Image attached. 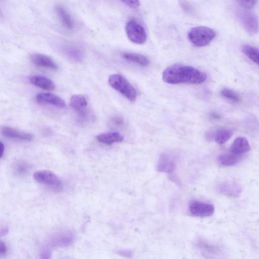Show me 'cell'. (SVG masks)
I'll list each match as a JSON object with an SVG mask.
<instances>
[{
    "label": "cell",
    "mask_w": 259,
    "mask_h": 259,
    "mask_svg": "<svg viewBox=\"0 0 259 259\" xmlns=\"http://www.w3.org/2000/svg\"><path fill=\"white\" fill-rule=\"evenodd\" d=\"M218 190L224 195L233 197H238L241 192L240 187L234 182H225L220 184Z\"/></svg>",
    "instance_id": "16"
},
{
    "label": "cell",
    "mask_w": 259,
    "mask_h": 259,
    "mask_svg": "<svg viewBox=\"0 0 259 259\" xmlns=\"http://www.w3.org/2000/svg\"><path fill=\"white\" fill-rule=\"evenodd\" d=\"M34 179L37 182L54 188H59L61 183L58 177L49 170H40L33 174Z\"/></svg>",
    "instance_id": "8"
},
{
    "label": "cell",
    "mask_w": 259,
    "mask_h": 259,
    "mask_svg": "<svg viewBox=\"0 0 259 259\" xmlns=\"http://www.w3.org/2000/svg\"><path fill=\"white\" fill-rule=\"evenodd\" d=\"M112 122L114 124H119L121 122V120L119 118L115 117L112 119Z\"/></svg>",
    "instance_id": "32"
},
{
    "label": "cell",
    "mask_w": 259,
    "mask_h": 259,
    "mask_svg": "<svg viewBox=\"0 0 259 259\" xmlns=\"http://www.w3.org/2000/svg\"><path fill=\"white\" fill-rule=\"evenodd\" d=\"M242 52L251 60L259 66V49L250 45L242 47Z\"/></svg>",
    "instance_id": "23"
},
{
    "label": "cell",
    "mask_w": 259,
    "mask_h": 259,
    "mask_svg": "<svg viewBox=\"0 0 259 259\" xmlns=\"http://www.w3.org/2000/svg\"><path fill=\"white\" fill-rule=\"evenodd\" d=\"M233 131L228 128H221L213 134L212 137L215 142L219 144H223L232 137Z\"/></svg>",
    "instance_id": "22"
},
{
    "label": "cell",
    "mask_w": 259,
    "mask_h": 259,
    "mask_svg": "<svg viewBox=\"0 0 259 259\" xmlns=\"http://www.w3.org/2000/svg\"><path fill=\"white\" fill-rule=\"evenodd\" d=\"M239 19L243 28L250 34H256L259 30V21L252 12L246 10L239 12Z\"/></svg>",
    "instance_id": "6"
},
{
    "label": "cell",
    "mask_w": 259,
    "mask_h": 259,
    "mask_svg": "<svg viewBox=\"0 0 259 259\" xmlns=\"http://www.w3.org/2000/svg\"><path fill=\"white\" fill-rule=\"evenodd\" d=\"M60 49L62 54L73 61L81 62L84 58L83 51L75 45L69 43L63 44L61 45Z\"/></svg>",
    "instance_id": "9"
},
{
    "label": "cell",
    "mask_w": 259,
    "mask_h": 259,
    "mask_svg": "<svg viewBox=\"0 0 259 259\" xmlns=\"http://www.w3.org/2000/svg\"><path fill=\"white\" fill-rule=\"evenodd\" d=\"M127 37L132 42L143 44L147 39V35L144 28L135 20L128 21L125 26Z\"/></svg>",
    "instance_id": "5"
},
{
    "label": "cell",
    "mask_w": 259,
    "mask_h": 259,
    "mask_svg": "<svg viewBox=\"0 0 259 259\" xmlns=\"http://www.w3.org/2000/svg\"><path fill=\"white\" fill-rule=\"evenodd\" d=\"M16 170L19 174H23L26 171V168L25 165L20 164L18 165V168Z\"/></svg>",
    "instance_id": "30"
},
{
    "label": "cell",
    "mask_w": 259,
    "mask_h": 259,
    "mask_svg": "<svg viewBox=\"0 0 259 259\" xmlns=\"http://www.w3.org/2000/svg\"><path fill=\"white\" fill-rule=\"evenodd\" d=\"M108 82L111 87L130 101H134L136 100V90L122 75L119 74H112L109 77Z\"/></svg>",
    "instance_id": "3"
},
{
    "label": "cell",
    "mask_w": 259,
    "mask_h": 259,
    "mask_svg": "<svg viewBox=\"0 0 259 259\" xmlns=\"http://www.w3.org/2000/svg\"><path fill=\"white\" fill-rule=\"evenodd\" d=\"M240 156L230 152L219 155L218 160L221 165L230 166L235 165L238 162Z\"/></svg>",
    "instance_id": "20"
},
{
    "label": "cell",
    "mask_w": 259,
    "mask_h": 259,
    "mask_svg": "<svg viewBox=\"0 0 259 259\" xmlns=\"http://www.w3.org/2000/svg\"><path fill=\"white\" fill-rule=\"evenodd\" d=\"M1 133L4 136L11 139L26 141H31L34 139L33 135L30 133L20 131L9 126L2 127Z\"/></svg>",
    "instance_id": "12"
},
{
    "label": "cell",
    "mask_w": 259,
    "mask_h": 259,
    "mask_svg": "<svg viewBox=\"0 0 259 259\" xmlns=\"http://www.w3.org/2000/svg\"><path fill=\"white\" fill-rule=\"evenodd\" d=\"M117 253L120 255L126 257H129L132 254V252L128 250H120L117 251Z\"/></svg>",
    "instance_id": "28"
},
{
    "label": "cell",
    "mask_w": 259,
    "mask_h": 259,
    "mask_svg": "<svg viewBox=\"0 0 259 259\" xmlns=\"http://www.w3.org/2000/svg\"><path fill=\"white\" fill-rule=\"evenodd\" d=\"M29 81L33 85L47 91H53L55 89L53 81L44 76H32L29 78Z\"/></svg>",
    "instance_id": "17"
},
{
    "label": "cell",
    "mask_w": 259,
    "mask_h": 259,
    "mask_svg": "<svg viewBox=\"0 0 259 259\" xmlns=\"http://www.w3.org/2000/svg\"><path fill=\"white\" fill-rule=\"evenodd\" d=\"M250 145L247 140L244 137L237 138L230 147V152L238 156L249 151Z\"/></svg>",
    "instance_id": "15"
},
{
    "label": "cell",
    "mask_w": 259,
    "mask_h": 259,
    "mask_svg": "<svg viewBox=\"0 0 259 259\" xmlns=\"http://www.w3.org/2000/svg\"><path fill=\"white\" fill-rule=\"evenodd\" d=\"M5 151V146L4 144L1 142L0 145V157L2 158L4 155Z\"/></svg>",
    "instance_id": "31"
},
{
    "label": "cell",
    "mask_w": 259,
    "mask_h": 259,
    "mask_svg": "<svg viewBox=\"0 0 259 259\" xmlns=\"http://www.w3.org/2000/svg\"><path fill=\"white\" fill-rule=\"evenodd\" d=\"M97 140L106 145H111L123 141V136L117 132H109L100 134L97 136Z\"/></svg>",
    "instance_id": "18"
},
{
    "label": "cell",
    "mask_w": 259,
    "mask_h": 259,
    "mask_svg": "<svg viewBox=\"0 0 259 259\" xmlns=\"http://www.w3.org/2000/svg\"><path fill=\"white\" fill-rule=\"evenodd\" d=\"M55 10L62 25L67 29L72 30L74 28V22L68 12L60 6H57Z\"/></svg>",
    "instance_id": "19"
},
{
    "label": "cell",
    "mask_w": 259,
    "mask_h": 259,
    "mask_svg": "<svg viewBox=\"0 0 259 259\" xmlns=\"http://www.w3.org/2000/svg\"><path fill=\"white\" fill-rule=\"evenodd\" d=\"M30 58L32 62L37 66L54 70L58 69L56 63L47 55L35 53L31 55Z\"/></svg>",
    "instance_id": "11"
},
{
    "label": "cell",
    "mask_w": 259,
    "mask_h": 259,
    "mask_svg": "<svg viewBox=\"0 0 259 259\" xmlns=\"http://www.w3.org/2000/svg\"><path fill=\"white\" fill-rule=\"evenodd\" d=\"M70 104L76 112L79 122H86L93 119V115L88 108L87 100L83 95H72L70 99Z\"/></svg>",
    "instance_id": "4"
},
{
    "label": "cell",
    "mask_w": 259,
    "mask_h": 259,
    "mask_svg": "<svg viewBox=\"0 0 259 259\" xmlns=\"http://www.w3.org/2000/svg\"><path fill=\"white\" fill-rule=\"evenodd\" d=\"M221 94L223 96L233 102H238L240 100L239 95L236 92L228 88L223 89L221 91Z\"/></svg>",
    "instance_id": "24"
},
{
    "label": "cell",
    "mask_w": 259,
    "mask_h": 259,
    "mask_svg": "<svg viewBox=\"0 0 259 259\" xmlns=\"http://www.w3.org/2000/svg\"><path fill=\"white\" fill-rule=\"evenodd\" d=\"M242 7L246 9H250L254 7L257 0H236Z\"/></svg>",
    "instance_id": "25"
},
{
    "label": "cell",
    "mask_w": 259,
    "mask_h": 259,
    "mask_svg": "<svg viewBox=\"0 0 259 259\" xmlns=\"http://www.w3.org/2000/svg\"><path fill=\"white\" fill-rule=\"evenodd\" d=\"M180 5L182 8L186 12H190L191 10V6L187 2L182 0L180 2Z\"/></svg>",
    "instance_id": "27"
},
{
    "label": "cell",
    "mask_w": 259,
    "mask_h": 259,
    "mask_svg": "<svg viewBox=\"0 0 259 259\" xmlns=\"http://www.w3.org/2000/svg\"><path fill=\"white\" fill-rule=\"evenodd\" d=\"M36 101L40 104H50L57 108L66 107L65 101L60 97L50 93H39L36 96Z\"/></svg>",
    "instance_id": "10"
},
{
    "label": "cell",
    "mask_w": 259,
    "mask_h": 259,
    "mask_svg": "<svg viewBox=\"0 0 259 259\" xmlns=\"http://www.w3.org/2000/svg\"><path fill=\"white\" fill-rule=\"evenodd\" d=\"M189 209L193 215L201 218L211 216L214 211L212 204L196 200L192 201L190 203Z\"/></svg>",
    "instance_id": "7"
},
{
    "label": "cell",
    "mask_w": 259,
    "mask_h": 259,
    "mask_svg": "<svg viewBox=\"0 0 259 259\" xmlns=\"http://www.w3.org/2000/svg\"><path fill=\"white\" fill-rule=\"evenodd\" d=\"M123 57L131 62L137 63L142 66H147L150 63L149 59L144 55L131 53H126L122 54Z\"/></svg>",
    "instance_id": "21"
},
{
    "label": "cell",
    "mask_w": 259,
    "mask_h": 259,
    "mask_svg": "<svg viewBox=\"0 0 259 259\" xmlns=\"http://www.w3.org/2000/svg\"><path fill=\"white\" fill-rule=\"evenodd\" d=\"M7 251V247L4 243L2 241H1L0 242V254L3 255L5 254V253Z\"/></svg>",
    "instance_id": "29"
},
{
    "label": "cell",
    "mask_w": 259,
    "mask_h": 259,
    "mask_svg": "<svg viewBox=\"0 0 259 259\" xmlns=\"http://www.w3.org/2000/svg\"><path fill=\"white\" fill-rule=\"evenodd\" d=\"M128 7L135 9L140 5L139 0H121Z\"/></svg>",
    "instance_id": "26"
},
{
    "label": "cell",
    "mask_w": 259,
    "mask_h": 259,
    "mask_svg": "<svg viewBox=\"0 0 259 259\" xmlns=\"http://www.w3.org/2000/svg\"><path fill=\"white\" fill-rule=\"evenodd\" d=\"M176 169V163L169 155L163 153L160 156L157 164V169L160 172L170 174Z\"/></svg>",
    "instance_id": "14"
},
{
    "label": "cell",
    "mask_w": 259,
    "mask_h": 259,
    "mask_svg": "<svg viewBox=\"0 0 259 259\" xmlns=\"http://www.w3.org/2000/svg\"><path fill=\"white\" fill-rule=\"evenodd\" d=\"M73 239V235L72 233L63 231L53 236L49 240V244L52 246L64 247L71 243Z\"/></svg>",
    "instance_id": "13"
},
{
    "label": "cell",
    "mask_w": 259,
    "mask_h": 259,
    "mask_svg": "<svg viewBox=\"0 0 259 259\" xmlns=\"http://www.w3.org/2000/svg\"><path fill=\"white\" fill-rule=\"evenodd\" d=\"M215 35V31L211 28L206 26H198L189 31L188 38L195 46L202 47L208 45Z\"/></svg>",
    "instance_id": "2"
},
{
    "label": "cell",
    "mask_w": 259,
    "mask_h": 259,
    "mask_svg": "<svg viewBox=\"0 0 259 259\" xmlns=\"http://www.w3.org/2000/svg\"><path fill=\"white\" fill-rule=\"evenodd\" d=\"M206 79L205 73L190 66L174 64L167 67L162 73L163 80L170 84L186 83L197 84Z\"/></svg>",
    "instance_id": "1"
}]
</instances>
